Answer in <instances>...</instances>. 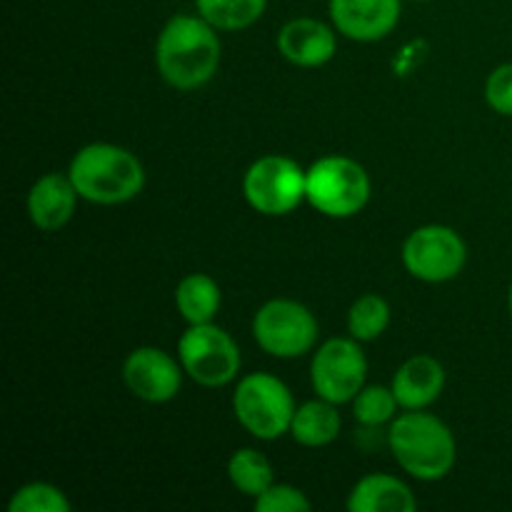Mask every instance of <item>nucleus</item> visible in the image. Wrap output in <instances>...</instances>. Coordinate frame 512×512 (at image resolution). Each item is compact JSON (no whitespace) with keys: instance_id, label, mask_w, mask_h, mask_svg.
Here are the masks:
<instances>
[{"instance_id":"1","label":"nucleus","mask_w":512,"mask_h":512,"mask_svg":"<svg viewBox=\"0 0 512 512\" xmlns=\"http://www.w3.org/2000/svg\"><path fill=\"white\" fill-rule=\"evenodd\" d=\"M218 30L203 15H175L160 30L155 65L168 85L178 90L203 88L220 68Z\"/></svg>"},{"instance_id":"2","label":"nucleus","mask_w":512,"mask_h":512,"mask_svg":"<svg viewBox=\"0 0 512 512\" xmlns=\"http://www.w3.org/2000/svg\"><path fill=\"white\" fill-rule=\"evenodd\" d=\"M75 190L95 205H120L145 188V168L138 155L113 143H90L75 153L68 170Z\"/></svg>"},{"instance_id":"3","label":"nucleus","mask_w":512,"mask_h":512,"mask_svg":"<svg viewBox=\"0 0 512 512\" xmlns=\"http://www.w3.org/2000/svg\"><path fill=\"white\" fill-rule=\"evenodd\" d=\"M400 468L423 483H435L453 470L458 445L448 425L425 410H408L393 423L388 435Z\"/></svg>"},{"instance_id":"4","label":"nucleus","mask_w":512,"mask_h":512,"mask_svg":"<svg viewBox=\"0 0 512 512\" xmlns=\"http://www.w3.org/2000/svg\"><path fill=\"white\" fill-rule=\"evenodd\" d=\"M305 200L328 218H353L368 205L370 178L353 158L328 155L305 170Z\"/></svg>"},{"instance_id":"5","label":"nucleus","mask_w":512,"mask_h":512,"mask_svg":"<svg viewBox=\"0 0 512 512\" xmlns=\"http://www.w3.org/2000/svg\"><path fill=\"white\" fill-rule=\"evenodd\" d=\"M238 423L258 440H278L290 433L295 400L288 385L270 373H250L238 383L233 395Z\"/></svg>"},{"instance_id":"6","label":"nucleus","mask_w":512,"mask_h":512,"mask_svg":"<svg viewBox=\"0 0 512 512\" xmlns=\"http://www.w3.org/2000/svg\"><path fill=\"white\" fill-rule=\"evenodd\" d=\"M180 365L203 388H223L240 373V350L223 328L213 323L190 325L178 340Z\"/></svg>"},{"instance_id":"7","label":"nucleus","mask_w":512,"mask_h":512,"mask_svg":"<svg viewBox=\"0 0 512 512\" xmlns=\"http://www.w3.org/2000/svg\"><path fill=\"white\" fill-rule=\"evenodd\" d=\"M253 335L273 358H300L318 343V320L295 300H270L255 313Z\"/></svg>"},{"instance_id":"8","label":"nucleus","mask_w":512,"mask_h":512,"mask_svg":"<svg viewBox=\"0 0 512 512\" xmlns=\"http://www.w3.org/2000/svg\"><path fill=\"white\" fill-rule=\"evenodd\" d=\"M243 193L260 215H288L305 200V170L285 155H265L245 173Z\"/></svg>"},{"instance_id":"9","label":"nucleus","mask_w":512,"mask_h":512,"mask_svg":"<svg viewBox=\"0 0 512 512\" xmlns=\"http://www.w3.org/2000/svg\"><path fill=\"white\" fill-rule=\"evenodd\" d=\"M365 378H368V360L360 350V340L333 338L315 350L310 380L318 398L335 405L350 403L365 388Z\"/></svg>"},{"instance_id":"10","label":"nucleus","mask_w":512,"mask_h":512,"mask_svg":"<svg viewBox=\"0 0 512 512\" xmlns=\"http://www.w3.org/2000/svg\"><path fill=\"white\" fill-rule=\"evenodd\" d=\"M468 260L465 240L448 225H423L403 245V263L423 283H448L458 278Z\"/></svg>"},{"instance_id":"11","label":"nucleus","mask_w":512,"mask_h":512,"mask_svg":"<svg viewBox=\"0 0 512 512\" xmlns=\"http://www.w3.org/2000/svg\"><path fill=\"white\" fill-rule=\"evenodd\" d=\"M183 365L160 348H135L123 363V380L135 398L145 403H168L180 393Z\"/></svg>"},{"instance_id":"12","label":"nucleus","mask_w":512,"mask_h":512,"mask_svg":"<svg viewBox=\"0 0 512 512\" xmlns=\"http://www.w3.org/2000/svg\"><path fill=\"white\" fill-rule=\"evenodd\" d=\"M328 8L335 30L358 43L385 38L400 20V0H330Z\"/></svg>"},{"instance_id":"13","label":"nucleus","mask_w":512,"mask_h":512,"mask_svg":"<svg viewBox=\"0 0 512 512\" xmlns=\"http://www.w3.org/2000/svg\"><path fill=\"white\" fill-rule=\"evenodd\" d=\"M335 48H338L335 30L315 18L290 20L278 35L280 55L298 68H320L330 63Z\"/></svg>"},{"instance_id":"14","label":"nucleus","mask_w":512,"mask_h":512,"mask_svg":"<svg viewBox=\"0 0 512 512\" xmlns=\"http://www.w3.org/2000/svg\"><path fill=\"white\" fill-rule=\"evenodd\" d=\"M78 190H75L70 175L48 173L28 193V215L33 225L45 233H55V230L65 228L70 223L78 205Z\"/></svg>"},{"instance_id":"15","label":"nucleus","mask_w":512,"mask_h":512,"mask_svg":"<svg viewBox=\"0 0 512 512\" xmlns=\"http://www.w3.org/2000/svg\"><path fill=\"white\" fill-rule=\"evenodd\" d=\"M390 388H393L400 408L425 410L443 393L445 368L433 355H415L400 365Z\"/></svg>"},{"instance_id":"16","label":"nucleus","mask_w":512,"mask_h":512,"mask_svg":"<svg viewBox=\"0 0 512 512\" xmlns=\"http://www.w3.org/2000/svg\"><path fill=\"white\" fill-rule=\"evenodd\" d=\"M418 508L413 490L393 475L373 473L355 483L348 495L353 512H413Z\"/></svg>"},{"instance_id":"17","label":"nucleus","mask_w":512,"mask_h":512,"mask_svg":"<svg viewBox=\"0 0 512 512\" xmlns=\"http://www.w3.org/2000/svg\"><path fill=\"white\" fill-rule=\"evenodd\" d=\"M340 425L343 420H340L338 405L318 398L295 408L290 435L295 443L305 445V448H325L340 435Z\"/></svg>"},{"instance_id":"18","label":"nucleus","mask_w":512,"mask_h":512,"mask_svg":"<svg viewBox=\"0 0 512 512\" xmlns=\"http://www.w3.org/2000/svg\"><path fill=\"white\" fill-rule=\"evenodd\" d=\"M220 303H223V295H220L218 283L205 273L188 275L180 280L178 290H175V305L188 325L213 323Z\"/></svg>"},{"instance_id":"19","label":"nucleus","mask_w":512,"mask_h":512,"mask_svg":"<svg viewBox=\"0 0 512 512\" xmlns=\"http://www.w3.org/2000/svg\"><path fill=\"white\" fill-rule=\"evenodd\" d=\"M228 478L248 498H260L275 483L273 465L263 453L253 448L235 450L228 460Z\"/></svg>"},{"instance_id":"20","label":"nucleus","mask_w":512,"mask_h":512,"mask_svg":"<svg viewBox=\"0 0 512 512\" xmlns=\"http://www.w3.org/2000/svg\"><path fill=\"white\" fill-rule=\"evenodd\" d=\"M195 5L215 30H245L263 18L268 0H195Z\"/></svg>"},{"instance_id":"21","label":"nucleus","mask_w":512,"mask_h":512,"mask_svg":"<svg viewBox=\"0 0 512 512\" xmlns=\"http://www.w3.org/2000/svg\"><path fill=\"white\" fill-rule=\"evenodd\" d=\"M390 325V305L385 303L380 295H363L353 303L348 313V330L350 338L360 340V343H370V340L380 338Z\"/></svg>"},{"instance_id":"22","label":"nucleus","mask_w":512,"mask_h":512,"mask_svg":"<svg viewBox=\"0 0 512 512\" xmlns=\"http://www.w3.org/2000/svg\"><path fill=\"white\" fill-rule=\"evenodd\" d=\"M400 403L395 398L393 388H383V385H370L363 388L353 400V415L360 425L365 428H378V425L388 423L395 418Z\"/></svg>"},{"instance_id":"23","label":"nucleus","mask_w":512,"mask_h":512,"mask_svg":"<svg viewBox=\"0 0 512 512\" xmlns=\"http://www.w3.org/2000/svg\"><path fill=\"white\" fill-rule=\"evenodd\" d=\"M70 500L60 488L50 483H28L10 498V512H70Z\"/></svg>"},{"instance_id":"24","label":"nucleus","mask_w":512,"mask_h":512,"mask_svg":"<svg viewBox=\"0 0 512 512\" xmlns=\"http://www.w3.org/2000/svg\"><path fill=\"white\" fill-rule=\"evenodd\" d=\"M313 503L300 488L288 483H273L260 498H255L258 512H308Z\"/></svg>"},{"instance_id":"25","label":"nucleus","mask_w":512,"mask_h":512,"mask_svg":"<svg viewBox=\"0 0 512 512\" xmlns=\"http://www.w3.org/2000/svg\"><path fill=\"white\" fill-rule=\"evenodd\" d=\"M485 100L495 113L512 118V63L500 65L485 83Z\"/></svg>"},{"instance_id":"26","label":"nucleus","mask_w":512,"mask_h":512,"mask_svg":"<svg viewBox=\"0 0 512 512\" xmlns=\"http://www.w3.org/2000/svg\"><path fill=\"white\" fill-rule=\"evenodd\" d=\"M508 308H510V315H512V283H510V290H508Z\"/></svg>"},{"instance_id":"27","label":"nucleus","mask_w":512,"mask_h":512,"mask_svg":"<svg viewBox=\"0 0 512 512\" xmlns=\"http://www.w3.org/2000/svg\"><path fill=\"white\" fill-rule=\"evenodd\" d=\"M415 3H423V0H415Z\"/></svg>"}]
</instances>
